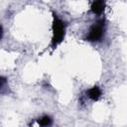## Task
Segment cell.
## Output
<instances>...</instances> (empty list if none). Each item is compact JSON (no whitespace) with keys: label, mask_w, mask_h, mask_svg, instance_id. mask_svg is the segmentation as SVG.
I'll return each instance as SVG.
<instances>
[{"label":"cell","mask_w":127,"mask_h":127,"mask_svg":"<svg viewBox=\"0 0 127 127\" xmlns=\"http://www.w3.org/2000/svg\"><path fill=\"white\" fill-rule=\"evenodd\" d=\"M38 123L40 126H49L52 124V118L48 115H44L43 117L38 119Z\"/></svg>","instance_id":"cell-5"},{"label":"cell","mask_w":127,"mask_h":127,"mask_svg":"<svg viewBox=\"0 0 127 127\" xmlns=\"http://www.w3.org/2000/svg\"><path fill=\"white\" fill-rule=\"evenodd\" d=\"M53 37L51 46L53 49H56L64 39L65 31H66V24L63 21L56 13H53V25H52Z\"/></svg>","instance_id":"cell-1"},{"label":"cell","mask_w":127,"mask_h":127,"mask_svg":"<svg viewBox=\"0 0 127 127\" xmlns=\"http://www.w3.org/2000/svg\"><path fill=\"white\" fill-rule=\"evenodd\" d=\"M105 9V0H93L91 4V12L95 15H101Z\"/></svg>","instance_id":"cell-3"},{"label":"cell","mask_w":127,"mask_h":127,"mask_svg":"<svg viewBox=\"0 0 127 127\" xmlns=\"http://www.w3.org/2000/svg\"><path fill=\"white\" fill-rule=\"evenodd\" d=\"M104 27H105V21L104 19H100L97 22H95L89 29L88 33L85 36V40L88 42H99L104 37Z\"/></svg>","instance_id":"cell-2"},{"label":"cell","mask_w":127,"mask_h":127,"mask_svg":"<svg viewBox=\"0 0 127 127\" xmlns=\"http://www.w3.org/2000/svg\"><path fill=\"white\" fill-rule=\"evenodd\" d=\"M86 94H87L89 99H91L93 101H97L101 96V89L95 85V86H92L91 88H89L87 90Z\"/></svg>","instance_id":"cell-4"}]
</instances>
